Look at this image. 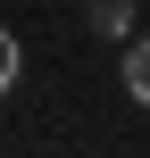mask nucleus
<instances>
[{
  "label": "nucleus",
  "mask_w": 150,
  "mask_h": 158,
  "mask_svg": "<svg viewBox=\"0 0 150 158\" xmlns=\"http://www.w3.org/2000/svg\"><path fill=\"white\" fill-rule=\"evenodd\" d=\"M125 100H134V108H150V33H134V42H125Z\"/></svg>",
  "instance_id": "obj_2"
},
{
  "label": "nucleus",
  "mask_w": 150,
  "mask_h": 158,
  "mask_svg": "<svg viewBox=\"0 0 150 158\" xmlns=\"http://www.w3.org/2000/svg\"><path fill=\"white\" fill-rule=\"evenodd\" d=\"M84 25H92V33H109V42H134V0H92V8H84Z\"/></svg>",
  "instance_id": "obj_1"
},
{
  "label": "nucleus",
  "mask_w": 150,
  "mask_h": 158,
  "mask_svg": "<svg viewBox=\"0 0 150 158\" xmlns=\"http://www.w3.org/2000/svg\"><path fill=\"white\" fill-rule=\"evenodd\" d=\"M17 75H25V50H17V33H8V25H0V92H8V83H17Z\"/></svg>",
  "instance_id": "obj_3"
}]
</instances>
